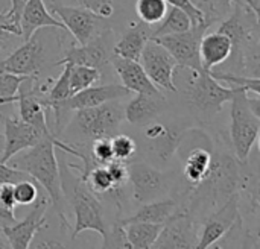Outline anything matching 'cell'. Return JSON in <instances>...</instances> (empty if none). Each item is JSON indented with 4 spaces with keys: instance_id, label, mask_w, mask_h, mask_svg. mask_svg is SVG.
I'll return each instance as SVG.
<instances>
[{
    "instance_id": "cell-23",
    "label": "cell",
    "mask_w": 260,
    "mask_h": 249,
    "mask_svg": "<svg viewBox=\"0 0 260 249\" xmlns=\"http://www.w3.org/2000/svg\"><path fill=\"white\" fill-rule=\"evenodd\" d=\"M180 202L175 198L169 199H157L148 204H143L133 216L125 219H117L119 224L126 225L131 222H148V224H158L163 225L178 208Z\"/></svg>"
},
{
    "instance_id": "cell-7",
    "label": "cell",
    "mask_w": 260,
    "mask_h": 249,
    "mask_svg": "<svg viewBox=\"0 0 260 249\" xmlns=\"http://www.w3.org/2000/svg\"><path fill=\"white\" fill-rule=\"evenodd\" d=\"M129 94H131V91L126 87H123L122 84L120 85L119 84H108V85H101V87L91 85L88 88H84V90L72 94L66 100L53 105L47 111H53L56 132H59L62 129L61 122H62L66 113L84 110V108H93V106L102 105V103L110 102V100H119V99L126 97Z\"/></svg>"
},
{
    "instance_id": "cell-34",
    "label": "cell",
    "mask_w": 260,
    "mask_h": 249,
    "mask_svg": "<svg viewBox=\"0 0 260 249\" xmlns=\"http://www.w3.org/2000/svg\"><path fill=\"white\" fill-rule=\"evenodd\" d=\"M37 76H23V75H14V73H0V97H15L18 93L20 85Z\"/></svg>"
},
{
    "instance_id": "cell-21",
    "label": "cell",
    "mask_w": 260,
    "mask_h": 249,
    "mask_svg": "<svg viewBox=\"0 0 260 249\" xmlns=\"http://www.w3.org/2000/svg\"><path fill=\"white\" fill-rule=\"evenodd\" d=\"M149 40H151V30L148 24H145L143 21L137 24H131V27L126 29V32L113 47V55L125 59L139 61L142 50Z\"/></svg>"
},
{
    "instance_id": "cell-25",
    "label": "cell",
    "mask_w": 260,
    "mask_h": 249,
    "mask_svg": "<svg viewBox=\"0 0 260 249\" xmlns=\"http://www.w3.org/2000/svg\"><path fill=\"white\" fill-rule=\"evenodd\" d=\"M161 227L163 225L148 224V222H131V224L123 225L131 249L152 248V245L155 243V240L161 231Z\"/></svg>"
},
{
    "instance_id": "cell-33",
    "label": "cell",
    "mask_w": 260,
    "mask_h": 249,
    "mask_svg": "<svg viewBox=\"0 0 260 249\" xmlns=\"http://www.w3.org/2000/svg\"><path fill=\"white\" fill-rule=\"evenodd\" d=\"M111 148L114 160L119 161H129L134 154L137 152V143L126 134H114L111 137Z\"/></svg>"
},
{
    "instance_id": "cell-35",
    "label": "cell",
    "mask_w": 260,
    "mask_h": 249,
    "mask_svg": "<svg viewBox=\"0 0 260 249\" xmlns=\"http://www.w3.org/2000/svg\"><path fill=\"white\" fill-rule=\"evenodd\" d=\"M91 157L98 164H108L114 160L113 148H111V137L110 138H98L90 143Z\"/></svg>"
},
{
    "instance_id": "cell-26",
    "label": "cell",
    "mask_w": 260,
    "mask_h": 249,
    "mask_svg": "<svg viewBox=\"0 0 260 249\" xmlns=\"http://www.w3.org/2000/svg\"><path fill=\"white\" fill-rule=\"evenodd\" d=\"M157 24L158 26L154 30H151V38H157V37L169 35V33L184 32V30H187V29H190L193 26L190 17L183 9H180L177 6H169L165 18Z\"/></svg>"
},
{
    "instance_id": "cell-37",
    "label": "cell",
    "mask_w": 260,
    "mask_h": 249,
    "mask_svg": "<svg viewBox=\"0 0 260 249\" xmlns=\"http://www.w3.org/2000/svg\"><path fill=\"white\" fill-rule=\"evenodd\" d=\"M78 6L90 9L104 18H111L114 14V2L113 0H75Z\"/></svg>"
},
{
    "instance_id": "cell-2",
    "label": "cell",
    "mask_w": 260,
    "mask_h": 249,
    "mask_svg": "<svg viewBox=\"0 0 260 249\" xmlns=\"http://www.w3.org/2000/svg\"><path fill=\"white\" fill-rule=\"evenodd\" d=\"M67 175V181L61 178V186L62 192L69 196V202L76 216L72 239H76L78 234L87 230L96 231L101 237H104L107 233V224L104 219V207L98 199V195H94L85 183L79 180V176H73L70 173Z\"/></svg>"
},
{
    "instance_id": "cell-9",
    "label": "cell",
    "mask_w": 260,
    "mask_h": 249,
    "mask_svg": "<svg viewBox=\"0 0 260 249\" xmlns=\"http://www.w3.org/2000/svg\"><path fill=\"white\" fill-rule=\"evenodd\" d=\"M207 29L209 27L204 23H201V24L192 26L190 29L184 32L161 35L152 40L161 44L174 56L178 67H186L190 70L203 72L204 68H203L201 58H200V41Z\"/></svg>"
},
{
    "instance_id": "cell-11",
    "label": "cell",
    "mask_w": 260,
    "mask_h": 249,
    "mask_svg": "<svg viewBox=\"0 0 260 249\" xmlns=\"http://www.w3.org/2000/svg\"><path fill=\"white\" fill-rule=\"evenodd\" d=\"M148 78L158 87L171 93H177L178 87L175 84V70L178 67L174 56L152 38L145 44L140 59Z\"/></svg>"
},
{
    "instance_id": "cell-45",
    "label": "cell",
    "mask_w": 260,
    "mask_h": 249,
    "mask_svg": "<svg viewBox=\"0 0 260 249\" xmlns=\"http://www.w3.org/2000/svg\"><path fill=\"white\" fill-rule=\"evenodd\" d=\"M34 248H64V246L58 242H41L38 245H34Z\"/></svg>"
},
{
    "instance_id": "cell-28",
    "label": "cell",
    "mask_w": 260,
    "mask_h": 249,
    "mask_svg": "<svg viewBox=\"0 0 260 249\" xmlns=\"http://www.w3.org/2000/svg\"><path fill=\"white\" fill-rule=\"evenodd\" d=\"M64 68L61 72V75L58 76V79L55 81V84L49 88L47 94H40L38 93V97L41 100V103L44 105L46 111L49 108H52L53 105L66 100L67 97H70V81H69V76H70V62H66L62 64Z\"/></svg>"
},
{
    "instance_id": "cell-29",
    "label": "cell",
    "mask_w": 260,
    "mask_h": 249,
    "mask_svg": "<svg viewBox=\"0 0 260 249\" xmlns=\"http://www.w3.org/2000/svg\"><path fill=\"white\" fill-rule=\"evenodd\" d=\"M101 76H102V72L94 68V67L72 64L70 65V76H69L70 96L81 91V90H84V88H88V87L94 85L96 82H99Z\"/></svg>"
},
{
    "instance_id": "cell-20",
    "label": "cell",
    "mask_w": 260,
    "mask_h": 249,
    "mask_svg": "<svg viewBox=\"0 0 260 249\" xmlns=\"http://www.w3.org/2000/svg\"><path fill=\"white\" fill-rule=\"evenodd\" d=\"M165 97L158 94L136 93V96L128 102L125 110V120L131 125H146L152 122L163 110Z\"/></svg>"
},
{
    "instance_id": "cell-10",
    "label": "cell",
    "mask_w": 260,
    "mask_h": 249,
    "mask_svg": "<svg viewBox=\"0 0 260 249\" xmlns=\"http://www.w3.org/2000/svg\"><path fill=\"white\" fill-rule=\"evenodd\" d=\"M198 233L195 230L193 215L183 204L178 205L175 213L163 224L161 231L152 245L154 249H192L197 248Z\"/></svg>"
},
{
    "instance_id": "cell-46",
    "label": "cell",
    "mask_w": 260,
    "mask_h": 249,
    "mask_svg": "<svg viewBox=\"0 0 260 249\" xmlns=\"http://www.w3.org/2000/svg\"><path fill=\"white\" fill-rule=\"evenodd\" d=\"M17 99H18V93H17L15 97H0V106L8 105V103H12V102H17Z\"/></svg>"
},
{
    "instance_id": "cell-39",
    "label": "cell",
    "mask_w": 260,
    "mask_h": 249,
    "mask_svg": "<svg viewBox=\"0 0 260 249\" xmlns=\"http://www.w3.org/2000/svg\"><path fill=\"white\" fill-rule=\"evenodd\" d=\"M26 178H30L26 172L17 169V167H11L8 166L6 163H2L0 161V186L2 184H6V183H11V184H15L17 181L20 180H26Z\"/></svg>"
},
{
    "instance_id": "cell-13",
    "label": "cell",
    "mask_w": 260,
    "mask_h": 249,
    "mask_svg": "<svg viewBox=\"0 0 260 249\" xmlns=\"http://www.w3.org/2000/svg\"><path fill=\"white\" fill-rule=\"evenodd\" d=\"M47 207H49V198H44V196L38 195V198L32 204V208H30L29 215L24 219L15 221L12 225L0 228L2 234L6 237L11 248L26 249L30 246L35 234L46 224Z\"/></svg>"
},
{
    "instance_id": "cell-18",
    "label": "cell",
    "mask_w": 260,
    "mask_h": 249,
    "mask_svg": "<svg viewBox=\"0 0 260 249\" xmlns=\"http://www.w3.org/2000/svg\"><path fill=\"white\" fill-rule=\"evenodd\" d=\"M233 50L232 40L221 30H215L212 33H204L200 41V58L203 68L210 72L227 62L230 59Z\"/></svg>"
},
{
    "instance_id": "cell-19",
    "label": "cell",
    "mask_w": 260,
    "mask_h": 249,
    "mask_svg": "<svg viewBox=\"0 0 260 249\" xmlns=\"http://www.w3.org/2000/svg\"><path fill=\"white\" fill-rule=\"evenodd\" d=\"M43 27H56L66 30L64 24L56 17H53V14L49 12L44 0H27L20 17V29L23 38H30L34 32Z\"/></svg>"
},
{
    "instance_id": "cell-38",
    "label": "cell",
    "mask_w": 260,
    "mask_h": 249,
    "mask_svg": "<svg viewBox=\"0 0 260 249\" xmlns=\"http://www.w3.org/2000/svg\"><path fill=\"white\" fill-rule=\"evenodd\" d=\"M116 187L125 186V183L128 181V164L126 161H119V160H113L108 164H105Z\"/></svg>"
},
{
    "instance_id": "cell-15",
    "label": "cell",
    "mask_w": 260,
    "mask_h": 249,
    "mask_svg": "<svg viewBox=\"0 0 260 249\" xmlns=\"http://www.w3.org/2000/svg\"><path fill=\"white\" fill-rule=\"evenodd\" d=\"M239 218V195L229 198L221 207L213 210L203 224L197 248L206 249L216 245Z\"/></svg>"
},
{
    "instance_id": "cell-47",
    "label": "cell",
    "mask_w": 260,
    "mask_h": 249,
    "mask_svg": "<svg viewBox=\"0 0 260 249\" xmlns=\"http://www.w3.org/2000/svg\"><path fill=\"white\" fill-rule=\"evenodd\" d=\"M259 5L260 0H248V6H250L254 12H257V14H259Z\"/></svg>"
},
{
    "instance_id": "cell-36",
    "label": "cell",
    "mask_w": 260,
    "mask_h": 249,
    "mask_svg": "<svg viewBox=\"0 0 260 249\" xmlns=\"http://www.w3.org/2000/svg\"><path fill=\"white\" fill-rule=\"evenodd\" d=\"M102 239H104V248L131 249V245H129L126 234H125V228H123V225L119 224V221H116L114 227L110 231L107 230V233Z\"/></svg>"
},
{
    "instance_id": "cell-1",
    "label": "cell",
    "mask_w": 260,
    "mask_h": 249,
    "mask_svg": "<svg viewBox=\"0 0 260 249\" xmlns=\"http://www.w3.org/2000/svg\"><path fill=\"white\" fill-rule=\"evenodd\" d=\"M58 138L55 135L41 138L37 145L26 149V152L15 158L14 167L26 172L32 180L38 183L47 193V198L53 202L59 218L67 224L64 213L61 210L62 202V186L61 172L56 161L55 149Z\"/></svg>"
},
{
    "instance_id": "cell-40",
    "label": "cell",
    "mask_w": 260,
    "mask_h": 249,
    "mask_svg": "<svg viewBox=\"0 0 260 249\" xmlns=\"http://www.w3.org/2000/svg\"><path fill=\"white\" fill-rule=\"evenodd\" d=\"M166 3H168L169 6H177V8L183 9V11L190 17V20H192V24H193V26H195V24H201V23H204L201 12L197 9V6L192 3V0H166Z\"/></svg>"
},
{
    "instance_id": "cell-12",
    "label": "cell",
    "mask_w": 260,
    "mask_h": 249,
    "mask_svg": "<svg viewBox=\"0 0 260 249\" xmlns=\"http://www.w3.org/2000/svg\"><path fill=\"white\" fill-rule=\"evenodd\" d=\"M46 62L44 43L41 33L37 30L34 35L14 50L8 58L0 61V73H14L23 76H37Z\"/></svg>"
},
{
    "instance_id": "cell-16",
    "label": "cell",
    "mask_w": 260,
    "mask_h": 249,
    "mask_svg": "<svg viewBox=\"0 0 260 249\" xmlns=\"http://www.w3.org/2000/svg\"><path fill=\"white\" fill-rule=\"evenodd\" d=\"M3 128H5V148L0 157L2 163H8L12 160L15 155H18L21 151H26L37 145L43 135L38 129H35L32 125L23 122L20 117H12V116H3L0 114ZM52 137V135H50Z\"/></svg>"
},
{
    "instance_id": "cell-3",
    "label": "cell",
    "mask_w": 260,
    "mask_h": 249,
    "mask_svg": "<svg viewBox=\"0 0 260 249\" xmlns=\"http://www.w3.org/2000/svg\"><path fill=\"white\" fill-rule=\"evenodd\" d=\"M233 96L229 100L230 106V138L235 155L241 163L250 158V154L257 143L260 132V116L254 114L248 93L245 88H233Z\"/></svg>"
},
{
    "instance_id": "cell-4",
    "label": "cell",
    "mask_w": 260,
    "mask_h": 249,
    "mask_svg": "<svg viewBox=\"0 0 260 249\" xmlns=\"http://www.w3.org/2000/svg\"><path fill=\"white\" fill-rule=\"evenodd\" d=\"M123 120V106L116 100H110L93 108L76 110L70 126L91 143L93 140L110 138L117 134Z\"/></svg>"
},
{
    "instance_id": "cell-43",
    "label": "cell",
    "mask_w": 260,
    "mask_h": 249,
    "mask_svg": "<svg viewBox=\"0 0 260 249\" xmlns=\"http://www.w3.org/2000/svg\"><path fill=\"white\" fill-rule=\"evenodd\" d=\"M0 32L11 33V35H21V29L14 26L9 18L6 17V12H0Z\"/></svg>"
},
{
    "instance_id": "cell-48",
    "label": "cell",
    "mask_w": 260,
    "mask_h": 249,
    "mask_svg": "<svg viewBox=\"0 0 260 249\" xmlns=\"http://www.w3.org/2000/svg\"><path fill=\"white\" fill-rule=\"evenodd\" d=\"M0 248H11L5 236H0Z\"/></svg>"
},
{
    "instance_id": "cell-24",
    "label": "cell",
    "mask_w": 260,
    "mask_h": 249,
    "mask_svg": "<svg viewBox=\"0 0 260 249\" xmlns=\"http://www.w3.org/2000/svg\"><path fill=\"white\" fill-rule=\"evenodd\" d=\"M212 157L213 152L209 146H197L181 155L184 161L183 175L190 186L200 184L207 176L212 166Z\"/></svg>"
},
{
    "instance_id": "cell-41",
    "label": "cell",
    "mask_w": 260,
    "mask_h": 249,
    "mask_svg": "<svg viewBox=\"0 0 260 249\" xmlns=\"http://www.w3.org/2000/svg\"><path fill=\"white\" fill-rule=\"evenodd\" d=\"M0 205L9 210H15V198H14V184L6 183L0 186Z\"/></svg>"
},
{
    "instance_id": "cell-22",
    "label": "cell",
    "mask_w": 260,
    "mask_h": 249,
    "mask_svg": "<svg viewBox=\"0 0 260 249\" xmlns=\"http://www.w3.org/2000/svg\"><path fill=\"white\" fill-rule=\"evenodd\" d=\"M145 140L149 143V149L160 158L169 160L175 152L180 141V134L172 131L171 128L160 123H146L143 131Z\"/></svg>"
},
{
    "instance_id": "cell-17",
    "label": "cell",
    "mask_w": 260,
    "mask_h": 249,
    "mask_svg": "<svg viewBox=\"0 0 260 249\" xmlns=\"http://www.w3.org/2000/svg\"><path fill=\"white\" fill-rule=\"evenodd\" d=\"M111 64L114 67V72L120 78L122 85L126 87L131 93H146V94L161 93L158 87L148 78L140 61L125 59V58L113 55Z\"/></svg>"
},
{
    "instance_id": "cell-5",
    "label": "cell",
    "mask_w": 260,
    "mask_h": 249,
    "mask_svg": "<svg viewBox=\"0 0 260 249\" xmlns=\"http://www.w3.org/2000/svg\"><path fill=\"white\" fill-rule=\"evenodd\" d=\"M187 73L189 79L186 82V97L198 116L209 119L219 113L222 105L232 99L235 90L232 87H224L210 75V72L187 68Z\"/></svg>"
},
{
    "instance_id": "cell-27",
    "label": "cell",
    "mask_w": 260,
    "mask_h": 249,
    "mask_svg": "<svg viewBox=\"0 0 260 249\" xmlns=\"http://www.w3.org/2000/svg\"><path fill=\"white\" fill-rule=\"evenodd\" d=\"M192 3L201 12L207 27L222 21L230 14L233 6V0H192Z\"/></svg>"
},
{
    "instance_id": "cell-14",
    "label": "cell",
    "mask_w": 260,
    "mask_h": 249,
    "mask_svg": "<svg viewBox=\"0 0 260 249\" xmlns=\"http://www.w3.org/2000/svg\"><path fill=\"white\" fill-rule=\"evenodd\" d=\"M110 35L111 29H107L87 44L72 46L66 50L64 56L55 62V65H62L66 62L75 64V65H87L94 67L98 70H104L107 65L111 64L113 50H110Z\"/></svg>"
},
{
    "instance_id": "cell-6",
    "label": "cell",
    "mask_w": 260,
    "mask_h": 249,
    "mask_svg": "<svg viewBox=\"0 0 260 249\" xmlns=\"http://www.w3.org/2000/svg\"><path fill=\"white\" fill-rule=\"evenodd\" d=\"M52 14L64 24V27L73 35L78 44H87L107 29H110L108 18L98 15L96 12L82 6H69L53 2L50 5Z\"/></svg>"
},
{
    "instance_id": "cell-44",
    "label": "cell",
    "mask_w": 260,
    "mask_h": 249,
    "mask_svg": "<svg viewBox=\"0 0 260 249\" xmlns=\"http://www.w3.org/2000/svg\"><path fill=\"white\" fill-rule=\"evenodd\" d=\"M15 215H14V210H9V208H5L0 205V228L2 227H8V225H12L15 222Z\"/></svg>"
},
{
    "instance_id": "cell-31",
    "label": "cell",
    "mask_w": 260,
    "mask_h": 249,
    "mask_svg": "<svg viewBox=\"0 0 260 249\" xmlns=\"http://www.w3.org/2000/svg\"><path fill=\"white\" fill-rule=\"evenodd\" d=\"M84 183L98 196H105L113 189H116V184H114V181H113V178H111V175H110V172H108L105 164L94 166L88 172V175H87Z\"/></svg>"
},
{
    "instance_id": "cell-30",
    "label": "cell",
    "mask_w": 260,
    "mask_h": 249,
    "mask_svg": "<svg viewBox=\"0 0 260 249\" xmlns=\"http://www.w3.org/2000/svg\"><path fill=\"white\" fill-rule=\"evenodd\" d=\"M169 5L166 0H137L136 3V12L140 21H143L148 26L160 23L166 12Z\"/></svg>"
},
{
    "instance_id": "cell-42",
    "label": "cell",
    "mask_w": 260,
    "mask_h": 249,
    "mask_svg": "<svg viewBox=\"0 0 260 249\" xmlns=\"http://www.w3.org/2000/svg\"><path fill=\"white\" fill-rule=\"evenodd\" d=\"M26 3H27V0H11V8H9V11H6V17L17 27H20V17H21L23 8Z\"/></svg>"
},
{
    "instance_id": "cell-8",
    "label": "cell",
    "mask_w": 260,
    "mask_h": 249,
    "mask_svg": "<svg viewBox=\"0 0 260 249\" xmlns=\"http://www.w3.org/2000/svg\"><path fill=\"white\" fill-rule=\"evenodd\" d=\"M128 181L133 186V198L139 204H148L163 196L171 190L172 178L143 161L128 164Z\"/></svg>"
},
{
    "instance_id": "cell-49",
    "label": "cell",
    "mask_w": 260,
    "mask_h": 249,
    "mask_svg": "<svg viewBox=\"0 0 260 249\" xmlns=\"http://www.w3.org/2000/svg\"><path fill=\"white\" fill-rule=\"evenodd\" d=\"M3 148H5V135L0 134V154L3 152Z\"/></svg>"
},
{
    "instance_id": "cell-32",
    "label": "cell",
    "mask_w": 260,
    "mask_h": 249,
    "mask_svg": "<svg viewBox=\"0 0 260 249\" xmlns=\"http://www.w3.org/2000/svg\"><path fill=\"white\" fill-rule=\"evenodd\" d=\"M38 195H40L38 183L32 178L20 180L14 184V198H15L17 205H21V207L32 205L34 201L38 198Z\"/></svg>"
}]
</instances>
